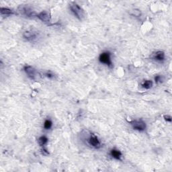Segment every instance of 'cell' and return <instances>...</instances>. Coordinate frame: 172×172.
I'll list each match as a JSON object with an SVG mask.
<instances>
[{
    "mask_svg": "<svg viewBox=\"0 0 172 172\" xmlns=\"http://www.w3.org/2000/svg\"><path fill=\"white\" fill-rule=\"evenodd\" d=\"M48 141V138L46 136H40L39 138L38 139V143H39L40 147H44L45 144H47Z\"/></svg>",
    "mask_w": 172,
    "mask_h": 172,
    "instance_id": "cell-12",
    "label": "cell"
},
{
    "mask_svg": "<svg viewBox=\"0 0 172 172\" xmlns=\"http://www.w3.org/2000/svg\"><path fill=\"white\" fill-rule=\"evenodd\" d=\"M162 77H161L160 75H156L155 77V81L157 83H159V82H161V81H162Z\"/></svg>",
    "mask_w": 172,
    "mask_h": 172,
    "instance_id": "cell-18",
    "label": "cell"
},
{
    "mask_svg": "<svg viewBox=\"0 0 172 172\" xmlns=\"http://www.w3.org/2000/svg\"><path fill=\"white\" fill-rule=\"evenodd\" d=\"M23 36L25 39L29 41H32V40H36L38 38V34L36 32L32 31H27L24 32Z\"/></svg>",
    "mask_w": 172,
    "mask_h": 172,
    "instance_id": "cell-9",
    "label": "cell"
},
{
    "mask_svg": "<svg viewBox=\"0 0 172 172\" xmlns=\"http://www.w3.org/2000/svg\"><path fill=\"white\" fill-rule=\"evenodd\" d=\"M0 13L1 16H10L15 14L14 12L12 10H10L7 7H1L0 8Z\"/></svg>",
    "mask_w": 172,
    "mask_h": 172,
    "instance_id": "cell-11",
    "label": "cell"
},
{
    "mask_svg": "<svg viewBox=\"0 0 172 172\" xmlns=\"http://www.w3.org/2000/svg\"><path fill=\"white\" fill-rule=\"evenodd\" d=\"M151 57L153 59L155 60V61L162 63L165 61V54L164 53V52H163L162 51H158L153 53Z\"/></svg>",
    "mask_w": 172,
    "mask_h": 172,
    "instance_id": "cell-7",
    "label": "cell"
},
{
    "mask_svg": "<svg viewBox=\"0 0 172 172\" xmlns=\"http://www.w3.org/2000/svg\"><path fill=\"white\" fill-rule=\"evenodd\" d=\"M69 9L73 16H74L75 18H77L79 20H82L83 19L85 18V12H84V10L78 4H76V3H73V4H70Z\"/></svg>",
    "mask_w": 172,
    "mask_h": 172,
    "instance_id": "cell-1",
    "label": "cell"
},
{
    "mask_svg": "<svg viewBox=\"0 0 172 172\" xmlns=\"http://www.w3.org/2000/svg\"><path fill=\"white\" fill-rule=\"evenodd\" d=\"M130 123L134 130L139 131V132H143L146 130V123L142 120H135V121L130 122Z\"/></svg>",
    "mask_w": 172,
    "mask_h": 172,
    "instance_id": "cell-5",
    "label": "cell"
},
{
    "mask_svg": "<svg viewBox=\"0 0 172 172\" xmlns=\"http://www.w3.org/2000/svg\"><path fill=\"white\" fill-rule=\"evenodd\" d=\"M99 61L101 63L106 65L108 67H112L113 66L112 61L111 59V53L108 51L103 52L100 54L99 57Z\"/></svg>",
    "mask_w": 172,
    "mask_h": 172,
    "instance_id": "cell-4",
    "label": "cell"
},
{
    "mask_svg": "<svg viewBox=\"0 0 172 172\" xmlns=\"http://www.w3.org/2000/svg\"><path fill=\"white\" fill-rule=\"evenodd\" d=\"M41 153L43 155H45V156H48V155H49V152L48 151V150L45 148L41 149Z\"/></svg>",
    "mask_w": 172,
    "mask_h": 172,
    "instance_id": "cell-15",
    "label": "cell"
},
{
    "mask_svg": "<svg viewBox=\"0 0 172 172\" xmlns=\"http://www.w3.org/2000/svg\"><path fill=\"white\" fill-rule=\"evenodd\" d=\"M52 127H53V122L51 121L50 119H46L45 120V122H44V128L46 130L51 129Z\"/></svg>",
    "mask_w": 172,
    "mask_h": 172,
    "instance_id": "cell-14",
    "label": "cell"
},
{
    "mask_svg": "<svg viewBox=\"0 0 172 172\" xmlns=\"http://www.w3.org/2000/svg\"><path fill=\"white\" fill-rule=\"evenodd\" d=\"M87 143L92 148L95 149H99L102 147V142L98 138V136L95 134L90 133L88 137L86 139Z\"/></svg>",
    "mask_w": 172,
    "mask_h": 172,
    "instance_id": "cell-2",
    "label": "cell"
},
{
    "mask_svg": "<svg viewBox=\"0 0 172 172\" xmlns=\"http://www.w3.org/2000/svg\"><path fill=\"white\" fill-rule=\"evenodd\" d=\"M24 70L26 74L28 75V77L31 78V80H35L37 78L38 73L33 67L31 66V65H25L24 67Z\"/></svg>",
    "mask_w": 172,
    "mask_h": 172,
    "instance_id": "cell-6",
    "label": "cell"
},
{
    "mask_svg": "<svg viewBox=\"0 0 172 172\" xmlns=\"http://www.w3.org/2000/svg\"><path fill=\"white\" fill-rule=\"evenodd\" d=\"M110 154L112 157L116 160H121V158L122 157V154L121 151L118 149H113L110 151Z\"/></svg>",
    "mask_w": 172,
    "mask_h": 172,
    "instance_id": "cell-10",
    "label": "cell"
},
{
    "mask_svg": "<svg viewBox=\"0 0 172 172\" xmlns=\"http://www.w3.org/2000/svg\"><path fill=\"white\" fill-rule=\"evenodd\" d=\"M163 118H164V120L166 122H171L172 121V118H171V116L170 115H164Z\"/></svg>",
    "mask_w": 172,
    "mask_h": 172,
    "instance_id": "cell-16",
    "label": "cell"
},
{
    "mask_svg": "<svg viewBox=\"0 0 172 172\" xmlns=\"http://www.w3.org/2000/svg\"><path fill=\"white\" fill-rule=\"evenodd\" d=\"M141 86L143 88L145 89H151L153 86V81L151 80H145L142 82Z\"/></svg>",
    "mask_w": 172,
    "mask_h": 172,
    "instance_id": "cell-13",
    "label": "cell"
},
{
    "mask_svg": "<svg viewBox=\"0 0 172 172\" xmlns=\"http://www.w3.org/2000/svg\"><path fill=\"white\" fill-rule=\"evenodd\" d=\"M45 76H46V77H48V79H53L54 77V75L53 73H52L51 72H49V71L46 72L45 73Z\"/></svg>",
    "mask_w": 172,
    "mask_h": 172,
    "instance_id": "cell-17",
    "label": "cell"
},
{
    "mask_svg": "<svg viewBox=\"0 0 172 172\" xmlns=\"http://www.w3.org/2000/svg\"><path fill=\"white\" fill-rule=\"evenodd\" d=\"M36 16L39 18V20L45 23H49L51 22V16L50 14L46 11H42V12L38 13Z\"/></svg>",
    "mask_w": 172,
    "mask_h": 172,
    "instance_id": "cell-8",
    "label": "cell"
},
{
    "mask_svg": "<svg viewBox=\"0 0 172 172\" xmlns=\"http://www.w3.org/2000/svg\"><path fill=\"white\" fill-rule=\"evenodd\" d=\"M18 12L26 18H33L36 16V13L29 5H20L18 8Z\"/></svg>",
    "mask_w": 172,
    "mask_h": 172,
    "instance_id": "cell-3",
    "label": "cell"
}]
</instances>
